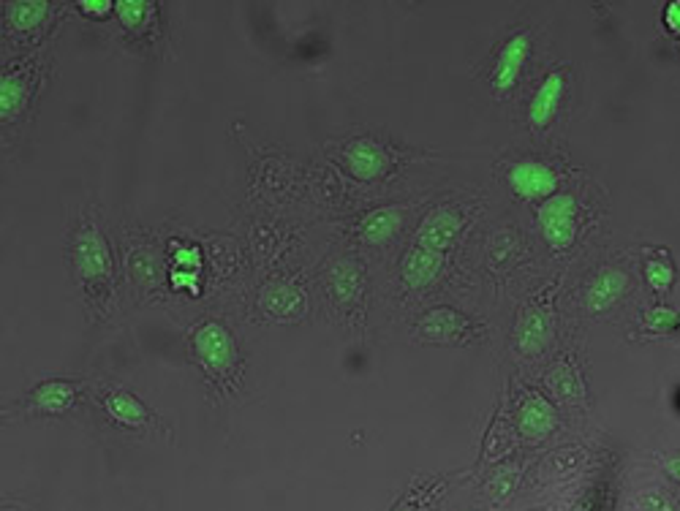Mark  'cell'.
<instances>
[{"mask_svg": "<svg viewBox=\"0 0 680 511\" xmlns=\"http://www.w3.org/2000/svg\"><path fill=\"white\" fill-rule=\"evenodd\" d=\"M561 98H564V77L555 71L550 77L544 79L539 90L531 98V107H528V117L536 128H544L553 123L555 112L561 107Z\"/></svg>", "mask_w": 680, "mask_h": 511, "instance_id": "obj_9", "label": "cell"}, {"mask_svg": "<svg viewBox=\"0 0 680 511\" xmlns=\"http://www.w3.org/2000/svg\"><path fill=\"white\" fill-rule=\"evenodd\" d=\"M25 98H28L25 82L14 77H3V82H0V115L6 117V120L17 115L25 107Z\"/></svg>", "mask_w": 680, "mask_h": 511, "instance_id": "obj_20", "label": "cell"}, {"mask_svg": "<svg viewBox=\"0 0 680 511\" xmlns=\"http://www.w3.org/2000/svg\"><path fill=\"white\" fill-rule=\"evenodd\" d=\"M553 389L566 400H577L580 397V384H577V376H574L569 367H555L553 370Z\"/></svg>", "mask_w": 680, "mask_h": 511, "instance_id": "obj_24", "label": "cell"}, {"mask_svg": "<svg viewBox=\"0 0 680 511\" xmlns=\"http://www.w3.org/2000/svg\"><path fill=\"white\" fill-rule=\"evenodd\" d=\"M194 348L204 365L210 367V370H218V373L229 370L234 365V359H237V348H234L232 335L221 324H204L196 332Z\"/></svg>", "mask_w": 680, "mask_h": 511, "instance_id": "obj_4", "label": "cell"}, {"mask_svg": "<svg viewBox=\"0 0 680 511\" xmlns=\"http://www.w3.org/2000/svg\"><path fill=\"white\" fill-rule=\"evenodd\" d=\"M346 164H349V172L357 177V180H362V183H368V180H379L381 174L387 172V153L381 150L376 142H370V139H360V142H354V145H349V150H346Z\"/></svg>", "mask_w": 680, "mask_h": 511, "instance_id": "obj_8", "label": "cell"}, {"mask_svg": "<svg viewBox=\"0 0 680 511\" xmlns=\"http://www.w3.org/2000/svg\"><path fill=\"white\" fill-rule=\"evenodd\" d=\"M528 52H531V41H528L525 33L506 41L496 60V74H493V85H496L498 93H506V90H512L517 85L520 71H523L525 60H528Z\"/></svg>", "mask_w": 680, "mask_h": 511, "instance_id": "obj_6", "label": "cell"}, {"mask_svg": "<svg viewBox=\"0 0 680 511\" xmlns=\"http://www.w3.org/2000/svg\"><path fill=\"white\" fill-rule=\"evenodd\" d=\"M79 9H82V14H88V17H109L112 9H115V3L112 0H82Z\"/></svg>", "mask_w": 680, "mask_h": 511, "instance_id": "obj_27", "label": "cell"}, {"mask_svg": "<svg viewBox=\"0 0 680 511\" xmlns=\"http://www.w3.org/2000/svg\"><path fill=\"white\" fill-rule=\"evenodd\" d=\"M642 324H645V329H651V332H670V329H675L680 324V316L672 308L656 305V308L645 310Z\"/></svg>", "mask_w": 680, "mask_h": 511, "instance_id": "obj_23", "label": "cell"}, {"mask_svg": "<svg viewBox=\"0 0 680 511\" xmlns=\"http://www.w3.org/2000/svg\"><path fill=\"white\" fill-rule=\"evenodd\" d=\"M509 185L525 202H539V199H553L558 177L550 166L536 164V161H520L509 169Z\"/></svg>", "mask_w": 680, "mask_h": 511, "instance_id": "obj_2", "label": "cell"}, {"mask_svg": "<svg viewBox=\"0 0 680 511\" xmlns=\"http://www.w3.org/2000/svg\"><path fill=\"white\" fill-rule=\"evenodd\" d=\"M629 289V278L621 270H604L591 280V286L585 291V308L591 313H604L610 310L618 299Z\"/></svg>", "mask_w": 680, "mask_h": 511, "instance_id": "obj_7", "label": "cell"}, {"mask_svg": "<svg viewBox=\"0 0 680 511\" xmlns=\"http://www.w3.org/2000/svg\"><path fill=\"white\" fill-rule=\"evenodd\" d=\"M33 403L39 405L41 411L58 414V411L74 403V386L66 384V381H47V384H41L33 392Z\"/></svg>", "mask_w": 680, "mask_h": 511, "instance_id": "obj_17", "label": "cell"}, {"mask_svg": "<svg viewBox=\"0 0 680 511\" xmlns=\"http://www.w3.org/2000/svg\"><path fill=\"white\" fill-rule=\"evenodd\" d=\"M107 408H109V414L115 416L120 425L139 427V425H145L147 419H150L145 405L139 403L134 395H128V392H115V395H109Z\"/></svg>", "mask_w": 680, "mask_h": 511, "instance_id": "obj_16", "label": "cell"}, {"mask_svg": "<svg viewBox=\"0 0 680 511\" xmlns=\"http://www.w3.org/2000/svg\"><path fill=\"white\" fill-rule=\"evenodd\" d=\"M550 335H553V321H550V313L544 310H528L520 324H517V348L525 351V354H539L547 343H550Z\"/></svg>", "mask_w": 680, "mask_h": 511, "instance_id": "obj_11", "label": "cell"}, {"mask_svg": "<svg viewBox=\"0 0 680 511\" xmlns=\"http://www.w3.org/2000/svg\"><path fill=\"white\" fill-rule=\"evenodd\" d=\"M441 261H444V253L428 251V248H414L403 259V280L411 289H425L433 280L438 278L441 272Z\"/></svg>", "mask_w": 680, "mask_h": 511, "instance_id": "obj_10", "label": "cell"}, {"mask_svg": "<svg viewBox=\"0 0 680 511\" xmlns=\"http://www.w3.org/2000/svg\"><path fill=\"white\" fill-rule=\"evenodd\" d=\"M403 226V218L395 207H381V210H373L370 215H365L360 223V237L368 245H384L387 240H392L395 234L400 232Z\"/></svg>", "mask_w": 680, "mask_h": 511, "instance_id": "obj_13", "label": "cell"}, {"mask_svg": "<svg viewBox=\"0 0 680 511\" xmlns=\"http://www.w3.org/2000/svg\"><path fill=\"white\" fill-rule=\"evenodd\" d=\"M115 11L126 28H139L150 17V3H145V0H117Z\"/></svg>", "mask_w": 680, "mask_h": 511, "instance_id": "obj_21", "label": "cell"}, {"mask_svg": "<svg viewBox=\"0 0 680 511\" xmlns=\"http://www.w3.org/2000/svg\"><path fill=\"white\" fill-rule=\"evenodd\" d=\"M74 264L85 280L107 278L112 272V256H109L107 240L96 229H82L74 242Z\"/></svg>", "mask_w": 680, "mask_h": 511, "instance_id": "obj_3", "label": "cell"}, {"mask_svg": "<svg viewBox=\"0 0 680 511\" xmlns=\"http://www.w3.org/2000/svg\"><path fill=\"white\" fill-rule=\"evenodd\" d=\"M419 332L430 340H441V343H449V340H457L463 332H468V321L463 316H457L455 310L441 308L436 313H430L419 324Z\"/></svg>", "mask_w": 680, "mask_h": 511, "instance_id": "obj_14", "label": "cell"}, {"mask_svg": "<svg viewBox=\"0 0 680 511\" xmlns=\"http://www.w3.org/2000/svg\"><path fill=\"white\" fill-rule=\"evenodd\" d=\"M645 280L648 286L656 291H667L675 280V270H672L670 261L664 259H648L645 261Z\"/></svg>", "mask_w": 680, "mask_h": 511, "instance_id": "obj_22", "label": "cell"}, {"mask_svg": "<svg viewBox=\"0 0 680 511\" xmlns=\"http://www.w3.org/2000/svg\"><path fill=\"white\" fill-rule=\"evenodd\" d=\"M49 6L44 0H28V3H11L6 11V20L14 30H33L39 28L47 17Z\"/></svg>", "mask_w": 680, "mask_h": 511, "instance_id": "obj_18", "label": "cell"}, {"mask_svg": "<svg viewBox=\"0 0 680 511\" xmlns=\"http://www.w3.org/2000/svg\"><path fill=\"white\" fill-rule=\"evenodd\" d=\"M264 308L270 310L272 316H283V319H292V316H300L302 308H305V299L294 286L289 283H275L270 289L264 291Z\"/></svg>", "mask_w": 680, "mask_h": 511, "instance_id": "obj_15", "label": "cell"}, {"mask_svg": "<svg viewBox=\"0 0 680 511\" xmlns=\"http://www.w3.org/2000/svg\"><path fill=\"white\" fill-rule=\"evenodd\" d=\"M664 25H667L675 36H680V0H675V3H670V6L664 9Z\"/></svg>", "mask_w": 680, "mask_h": 511, "instance_id": "obj_28", "label": "cell"}, {"mask_svg": "<svg viewBox=\"0 0 680 511\" xmlns=\"http://www.w3.org/2000/svg\"><path fill=\"white\" fill-rule=\"evenodd\" d=\"M175 270L199 272L202 270V251L196 245H180L175 251Z\"/></svg>", "mask_w": 680, "mask_h": 511, "instance_id": "obj_25", "label": "cell"}, {"mask_svg": "<svg viewBox=\"0 0 680 511\" xmlns=\"http://www.w3.org/2000/svg\"><path fill=\"white\" fill-rule=\"evenodd\" d=\"M172 289L177 291H191V294H199V272H185V270H172Z\"/></svg>", "mask_w": 680, "mask_h": 511, "instance_id": "obj_26", "label": "cell"}, {"mask_svg": "<svg viewBox=\"0 0 680 511\" xmlns=\"http://www.w3.org/2000/svg\"><path fill=\"white\" fill-rule=\"evenodd\" d=\"M539 229L550 248L564 251L577 237V202L569 193L553 196L539 207Z\"/></svg>", "mask_w": 680, "mask_h": 511, "instance_id": "obj_1", "label": "cell"}, {"mask_svg": "<svg viewBox=\"0 0 680 511\" xmlns=\"http://www.w3.org/2000/svg\"><path fill=\"white\" fill-rule=\"evenodd\" d=\"M664 468H667V473H670L672 479H678V482H680V454H678V457H667Z\"/></svg>", "mask_w": 680, "mask_h": 511, "instance_id": "obj_29", "label": "cell"}, {"mask_svg": "<svg viewBox=\"0 0 680 511\" xmlns=\"http://www.w3.org/2000/svg\"><path fill=\"white\" fill-rule=\"evenodd\" d=\"M648 511H670V506H667V501H661V498H651Z\"/></svg>", "mask_w": 680, "mask_h": 511, "instance_id": "obj_30", "label": "cell"}, {"mask_svg": "<svg viewBox=\"0 0 680 511\" xmlns=\"http://www.w3.org/2000/svg\"><path fill=\"white\" fill-rule=\"evenodd\" d=\"M555 408L544 397L531 395L520 408V433L525 438H544L555 430Z\"/></svg>", "mask_w": 680, "mask_h": 511, "instance_id": "obj_12", "label": "cell"}, {"mask_svg": "<svg viewBox=\"0 0 680 511\" xmlns=\"http://www.w3.org/2000/svg\"><path fill=\"white\" fill-rule=\"evenodd\" d=\"M463 229V218L455 210L449 207H441V210H433V213L422 221L417 234L419 248H428V251L444 253L455 242V237Z\"/></svg>", "mask_w": 680, "mask_h": 511, "instance_id": "obj_5", "label": "cell"}, {"mask_svg": "<svg viewBox=\"0 0 680 511\" xmlns=\"http://www.w3.org/2000/svg\"><path fill=\"white\" fill-rule=\"evenodd\" d=\"M330 283L340 302H351L362 289V275L360 270H357V264H351V261H340V264H335L330 272Z\"/></svg>", "mask_w": 680, "mask_h": 511, "instance_id": "obj_19", "label": "cell"}]
</instances>
